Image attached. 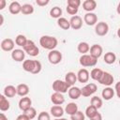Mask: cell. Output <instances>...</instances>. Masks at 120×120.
<instances>
[{"instance_id":"7c38bea8","label":"cell","mask_w":120,"mask_h":120,"mask_svg":"<svg viewBox=\"0 0 120 120\" xmlns=\"http://www.w3.org/2000/svg\"><path fill=\"white\" fill-rule=\"evenodd\" d=\"M25 52L21 49H14L11 52V58L16 62H22L24 61Z\"/></svg>"},{"instance_id":"74e56055","label":"cell","mask_w":120,"mask_h":120,"mask_svg":"<svg viewBox=\"0 0 120 120\" xmlns=\"http://www.w3.org/2000/svg\"><path fill=\"white\" fill-rule=\"evenodd\" d=\"M23 113H25V114L30 118V120L34 119V118L37 116V111H36V109H35L34 107L29 108V109H28L27 111H25Z\"/></svg>"},{"instance_id":"681fc988","label":"cell","mask_w":120,"mask_h":120,"mask_svg":"<svg viewBox=\"0 0 120 120\" xmlns=\"http://www.w3.org/2000/svg\"><path fill=\"white\" fill-rule=\"evenodd\" d=\"M116 11H117V13L120 15V2L118 3V5H117V8H116Z\"/></svg>"},{"instance_id":"d6986e66","label":"cell","mask_w":120,"mask_h":120,"mask_svg":"<svg viewBox=\"0 0 120 120\" xmlns=\"http://www.w3.org/2000/svg\"><path fill=\"white\" fill-rule=\"evenodd\" d=\"M82 8L87 12H92L97 8V2L95 0H85L82 2Z\"/></svg>"},{"instance_id":"9c48e42d","label":"cell","mask_w":120,"mask_h":120,"mask_svg":"<svg viewBox=\"0 0 120 120\" xmlns=\"http://www.w3.org/2000/svg\"><path fill=\"white\" fill-rule=\"evenodd\" d=\"M15 47V41L11 38H5L1 41V49L5 52H12Z\"/></svg>"},{"instance_id":"7dc6e473","label":"cell","mask_w":120,"mask_h":120,"mask_svg":"<svg viewBox=\"0 0 120 120\" xmlns=\"http://www.w3.org/2000/svg\"><path fill=\"white\" fill-rule=\"evenodd\" d=\"M6 4H7L6 0H0V10H2V9H4V8H5Z\"/></svg>"},{"instance_id":"ba28073f","label":"cell","mask_w":120,"mask_h":120,"mask_svg":"<svg viewBox=\"0 0 120 120\" xmlns=\"http://www.w3.org/2000/svg\"><path fill=\"white\" fill-rule=\"evenodd\" d=\"M113 82H114L113 76H112L110 72H106V71L103 72L102 77H101L100 80L98 81V82H99L100 84L105 85V86H110V85H112Z\"/></svg>"},{"instance_id":"4fadbf2b","label":"cell","mask_w":120,"mask_h":120,"mask_svg":"<svg viewBox=\"0 0 120 120\" xmlns=\"http://www.w3.org/2000/svg\"><path fill=\"white\" fill-rule=\"evenodd\" d=\"M32 107V100L30 98H28L27 96L26 97H23L20 100H19V108L20 110H22L23 112L25 111H27L29 108Z\"/></svg>"},{"instance_id":"d590c367","label":"cell","mask_w":120,"mask_h":120,"mask_svg":"<svg viewBox=\"0 0 120 120\" xmlns=\"http://www.w3.org/2000/svg\"><path fill=\"white\" fill-rule=\"evenodd\" d=\"M34 12V7L31 4H23L22 6V13L23 15H30Z\"/></svg>"},{"instance_id":"8d00e7d4","label":"cell","mask_w":120,"mask_h":120,"mask_svg":"<svg viewBox=\"0 0 120 120\" xmlns=\"http://www.w3.org/2000/svg\"><path fill=\"white\" fill-rule=\"evenodd\" d=\"M84 119H85V114L81 111H78L73 115H70V120H84Z\"/></svg>"},{"instance_id":"c3c4849f","label":"cell","mask_w":120,"mask_h":120,"mask_svg":"<svg viewBox=\"0 0 120 120\" xmlns=\"http://www.w3.org/2000/svg\"><path fill=\"white\" fill-rule=\"evenodd\" d=\"M0 120H8V117L5 115L4 112H1V113H0Z\"/></svg>"},{"instance_id":"d4e9b609","label":"cell","mask_w":120,"mask_h":120,"mask_svg":"<svg viewBox=\"0 0 120 120\" xmlns=\"http://www.w3.org/2000/svg\"><path fill=\"white\" fill-rule=\"evenodd\" d=\"M7 98H13L17 95V87L13 85H7L4 88V94Z\"/></svg>"},{"instance_id":"5b68a950","label":"cell","mask_w":120,"mask_h":120,"mask_svg":"<svg viewBox=\"0 0 120 120\" xmlns=\"http://www.w3.org/2000/svg\"><path fill=\"white\" fill-rule=\"evenodd\" d=\"M62 53L57 51V50H52L50 51V52L48 53V60L51 64L52 65H57L62 61Z\"/></svg>"},{"instance_id":"f546056e","label":"cell","mask_w":120,"mask_h":120,"mask_svg":"<svg viewBox=\"0 0 120 120\" xmlns=\"http://www.w3.org/2000/svg\"><path fill=\"white\" fill-rule=\"evenodd\" d=\"M57 24L60 28L64 29V30H68L70 28V22L68 20H67L64 17H61L59 19H57Z\"/></svg>"},{"instance_id":"f5cc1de1","label":"cell","mask_w":120,"mask_h":120,"mask_svg":"<svg viewBox=\"0 0 120 120\" xmlns=\"http://www.w3.org/2000/svg\"><path fill=\"white\" fill-rule=\"evenodd\" d=\"M53 120H68V119H66V118H55Z\"/></svg>"},{"instance_id":"f907efd6","label":"cell","mask_w":120,"mask_h":120,"mask_svg":"<svg viewBox=\"0 0 120 120\" xmlns=\"http://www.w3.org/2000/svg\"><path fill=\"white\" fill-rule=\"evenodd\" d=\"M0 19H1V21H0V25H2L3 22H4V18H3V15H2V14H0Z\"/></svg>"},{"instance_id":"6da1fadb","label":"cell","mask_w":120,"mask_h":120,"mask_svg":"<svg viewBox=\"0 0 120 120\" xmlns=\"http://www.w3.org/2000/svg\"><path fill=\"white\" fill-rule=\"evenodd\" d=\"M58 44V40L56 38L52 37V36H48V35H44L39 38V45L46 50H50L52 51L56 48Z\"/></svg>"},{"instance_id":"44dd1931","label":"cell","mask_w":120,"mask_h":120,"mask_svg":"<svg viewBox=\"0 0 120 120\" xmlns=\"http://www.w3.org/2000/svg\"><path fill=\"white\" fill-rule=\"evenodd\" d=\"M68 97L72 99H78L81 96H82V92H81V88L77 87V86H71L68 89Z\"/></svg>"},{"instance_id":"2e32d148","label":"cell","mask_w":120,"mask_h":120,"mask_svg":"<svg viewBox=\"0 0 120 120\" xmlns=\"http://www.w3.org/2000/svg\"><path fill=\"white\" fill-rule=\"evenodd\" d=\"M51 101L54 105H62L65 102V98H64L63 94L58 93V92H54L51 96Z\"/></svg>"},{"instance_id":"603a6c76","label":"cell","mask_w":120,"mask_h":120,"mask_svg":"<svg viewBox=\"0 0 120 120\" xmlns=\"http://www.w3.org/2000/svg\"><path fill=\"white\" fill-rule=\"evenodd\" d=\"M29 93V87L27 84L25 83H20L18 84L17 86V95L23 98V97H26Z\"/></svg>"},{"instance_id":"4dcf8cb0","label":"cell","mask_w":120,"mask_h":120,"mask_svg":"<svg viewBox=\"0 0 120 120\" xmlns=\"http://www.w3.org/2000/svg\"><path fill=\"white\" fill-rule=\"evenodd\" d=\"M103 59H104V62H105L106 64L112 65V64H113V63L115 62V60H116V55H115L113 52H108L105 53Z\"/></svg>"},{"instance_id":"f6af8a7d","label":"cell","mask_w":120,"mask_h":120,"mask_svg":"<svg viewBox=\"0 0 120 120\" xmlns=\"http://www.w3.org/2000/svg\"><path fill=\"white\" fill-rule=\"evenodd\" d=\"M17 120H30V118L25 114V113H22L20 115H18V117L16 118Z\"/></svg>"},{"instance_id":"bcb514c9","label":"cell","mask_w":120,"mask_h":120,"mask_svg":"<svg viewBox=\"0 0 120 120\" xmlns=\"http://www.w3.org/2000/svg\"><path fill=\"white\" fill-rule=\"evenodd\" d=\"M90 120H102V115H101V113H99L98 112L96 113V115L95 116H93Z\"/></svg>"},{"instance_id":"7402d4cb","label":"cell","mask_w":120,"mask_h":120,"mask_svg":"<svg viewBox=\"0 0 120 120\" xmlns=\"http://www.w3.org/2000/svg\"><path fill=\"white\" fill-rule=\"evenodd\" d=\"M78 81L77 79V74H75L72 71H69L66 74L65 76V82L69 85V86H73L75 84V82Z\"/></svg>"},{"instance_id":"cb8c5ba5","label":"cell","mask_w":120,"mask_h":120,"mask_svg":"<svg viewBox=\"0 0 120 120\" xmlns=\"http://www.w3.org/2000/svg\"><path fill=\"white\" fill-rule=\"evenodd\" d=\"M35 64H36V60H30V59L24 60L22 62V68L25 71L32 73L35 68Z\"/></svg>"},{"instance_id":"d6a6232c","label":"cell","mask_w":120,"mask_h":120,"mask_svg":"<svg viewBox=\"0 0 120 120\" xmlns=\"http://www.w3.org/2000/svg\"><path fill=\"white\" fill-rule=\"evenodd\" d=\"M27 38H26V37L24 36V35H18L16 38H15V44L16 45H18V46H20V47H24L25 46V44H26V42H27Z\"/></svg>"},{"instance_id":"8fae6325","label":"cell","mask_w":120,"mask_h":120,"mask_svg":"<svg viewBox=\"0 0 120 120\" xmlns=\"http://www.w3.org/2000/svg\"><path fill=\"white\" fill-rule=\"evenodd\" d=\"M89 78H90V73L86 68H81L77 73V79L79 82L85 83L89 81Z\"/></svg>"},{"instance_id":"52a82bcc","label":"cell","mask_w":120,"mask_h":120,"mask_svg":"<svg viewBox=\"0 0 120 120\" xmlns=\"http://www.w3.org/2000/svg\"><path fill=\"white\" fill-rule=\"evenodd\" d=\"M95 32L98 36H100V37H103L105 35L108 34L109 32V25L107 22H99L96 24L95 26Z\"/></svg>"},{"instance_id":"1f68e13d","label":"cell","mask_w":120,"mask_h":120,"mask_svg":"<svg viewBox=\"0 0 120 120\" xmlns=\"http://www.w3.org/2000/svg\"><path fill=\"white\" fill-rule=\"evenodd\" d=\"M61 15H62V9H61V8L55 6V7H53V8H51V10H50V16L52 18L59 19V18H61Z\"/></svg>"},{"instance_id":"f1b7e54d","label":"cell","mask_w":120,"mask_h":120,"mask_svg":"<svg viewBox=\"0 0 120 120\" xmlns=\"http://www.w3.org/2000/svg\"><path fill=\"white\" fill-rule=\"evenodd\" d=\"M77 50H78V52H79L80 53H82V54H86V53L90 51V46H89V44H88L87 42L82 41V42H80V43L78 44Z\"/></svg>"},{"instance_id":"5bb4252c","label":"cell","mask_w":120,"mask_h":120,"mask_svg":"<svg viewBox=\"0 0 120 120\" xmlns=\"http://www.w3.org/2000/svg\"><path fill=\"white\" fill-rule=\"evenodd\" d=\"M83 22L87 25H96L98 23V16L93 12H87L83 16Z\"/></svg>"},{"instance_id":"277c9868","label":"cell","mask_w":120,"mask_h":120,"mask_svg":"<svg viewBox=\"0 0 120 120\" xmlns=\"http://www.w3.org/2000/svg\"><path fill=\"white\" fill-rule=\"evenodd\" d=\"M71 86H69L65 81H62V80H55L52 82V89H53V91L61 93V94L68 92V89Z\"/></svg>"},{"instance_id":"ac0fdd59","label":"cell","mask_w":120,"mask_h":120,"mask_svg":"<svg viewBox=\"0 0 120 120\" xmlns=\"http://www.w3.org/2000/svg\"><path fill=\"white\" fill-rule=\"evenodd\" d=\"M8 10L11 14L13 15H17L20 12H22V5L18 2V1H13L9 4L8 6Z\"/></svg>"},{"instance_id":"11a10c76","label":"cell","mask_w":120,"mask_h":120,"mask_svg":"<svg viewBox=\"0 0 120 120\" xmlns=\"http://www.w3.org/2000/svg\"><path fill=\"white\" fill-rule=\"evenodd\" d=\"M15 120H17V119H15Z\"/></svg>"},{"instance_id":"816d5d0a","label":"cell","mask_w":120,"mask_h":120,"mask_svg":"<svg viewBox=\"0 0 120 120\" xmlns=\"http://www.w3.org/2000/svg\"><path fill=\"white\" fill-rule=\"evenodd\" d=\"M117 36H118V38H120V28H118V30H117Z\"/></svg>"},{"instance_id":"30bf717a","label":"cell","mask_w":120,"mask_h":120,"mask_svg":"<svg viewBox=\"0 0 120 120\" xmlns=\"http://www.w3.org/2000/svg\"><path fill=\"white\" fill-rule=\"evenodd\" d=\"M69 22H70V28L74 30H79L82 26V19L79 15L72 16L69 20Z\"/></svg>"},{"instance_id":"836d02e7","label":"cell","mask_w":120,"mask_h":120,"mask_svg":"<svg viewBox=\"0 0 120 120\" xmlns=\"http://www.w3.org/2000/svg\"><path fill=\"white\" fill-rule=\"evenodd\" d=\"M102 99L98 97V96H94L91 98V100H90V104L94 107H96L97 109H100L102 107Z\"/></svg>"},{"instance_id":"ab89813d","label":"cell","mask_w":120,"mask_h":120,"mask_svg":"<svg viewBox=\"0 0 120 120\" xmlns=\"http://www.w3.org/2000/svg\"><path fill=\"white\" fill-rule=\"evenodd\" d=\"M41 68H42V65H41V63H40L39 61L36 60L35 68H34V70H33L32 74H38V73H39V72L41 71Z\"/></svg>"},{"instance_id":"3957f363","label":"cell","mask_w":120,"mask_h":120,"mask_svg":"<svg viewBox=\"0 0 120 120\" xmlns=\"http://www.w3.org/2000/svg\"><path fill=\"white\" fill-rule=\"evenodd\" d=\"M79 62L81 64V66L84 67V68H87V67H95L98 63V59L93 57L92 55L90 54H82L80 59H79Z\"/></svg>"},{"instance_id":"9a60e30c","label":"cell","mask_w":120,"mask_h":120,"mask_svg":"<svg viewBox=\"0 0 120 120\" xmlns=\"http://www.w3.org/2000/svg\"><path fill=\"white\" fill-rule=\"evenodd\" d=\"M90 55H92L95 58H99L103 52V49L99 44H94L90 47Z\"/></svg>"},{"instance_id":"f35d334b","label":"cell","mask_w":120,"mask_h":120,"mask_svg":"<svg viewBox=\"0 0 120 120\" xmlns=\"http://www.w3.org/2000/svg\"><path fill=\"white\" fill-rule=\"evenodd\" d=\"M38 120H51V115L47 112H41L38 115Z\"/></svg>"},{"instance_id":"83f0119b","label":"cell","mask_w":120,"mask_h":120,"mask_svg":"<svg viewBox=\"0 0 120 120\" xmlns=\"http://www.w3.org/2000/svg\"><path fill=\"white\" fill-rule=\"evenodd\" d=\"M103 70L102 69H100V68H93L92 70H91V72H90V77L94 80V81H99L100 80V78L102 77V75H103Z\"/></svg>"},{"instance_id":"ffe728a7","label":"cell","mask_w":120,"mask_h":120,"mask_svg":"<svg viewBox=\"0 0 120 120\" xmlns=\"http://www.w3.org/2000/svg\"><path fill=\"white\" fill-rule=\"evenodd\" d=\"M114 93H115L114 89H112V88L110 87V86H107V87H105V88L102 90L101 96H102L103 99H105V100H110V99H112V98H113Z\"/></svg>"},{"instance_id":"7bdbcfd3","label":"cell","mask_w":120,"mask_h":120,"mask_svg":"<svg viewBox=\"0 0 120 120\" xmlns=\"http://www.w3.org/2000/svg\"><path fill=\"white\" fill-rule=\"evenodd\" d=\"M36 3L39 7H45V6H47L50 3V1L49 0H37Z\"/></svg>"},{"instance_id":"e0dca14e","label":"cell","mask_w":120,"mask_h":120,"mask_svg":"<svg viewBox=\"0 0 120 120\" xmlns=\"http://www.w3.org/2000/svg\"><path fill=\"white\" fill-rule=\"evenodd\" d=\"M50 112H51V114L53 117H55V118H61L63 116V114H64L65 110L61 107V105H53L51 108Z\"/></svg>"},{"instance_id":"4316f807","label":"cell","mask_w":120,"mask_h":120,"mask_svg":"<svg viewBox=\"0 0 120 120\" xmlns=\"http://www.w3.org/2000/svg\"><path fill=\"white\" fill-rule=\"evenodd\" d=\"M78 105L75 102H69L68 103V105L65 108V112L66 113L69 114V115H73L74 113H76L78 112Z\"/></svg>"},{"instance_id":"8992f818","label":"cell","mask_w":120,"mask_h":120,"mask_svg":"<svg viewBox=\"0 0 120 120\" xmlns=\"http://www.w3.org/2000/svg\"><path fill=\"white\" fill-rule=\"evenodd\" d=\"M97 89H98V87H97V84L96 83H94V82L87 83L82 88H81L82 96V97H90V96H92L93 94L96 93Z\"/></svg>"},{"instance_id":"ee69618b","label":"cell","mask_w":120,"mask_h":120,"mask_svg":"<svg viewBox=\"0 0 120 120\" xmlns=\"http://www.w3.org/2000/svg\"><path fill=\"white\" fill-rule=\"evenodd\" d=\"M114 91H115V94L118 97V98H120V82H118L115 83V85H114Z\"/></svg>"},{"instance_id":"b9f144b4","label":"cell","mask_w":120,"mask_h":120,"mask_svg":"<svg viewBox=\"0 0 120 120\" xmlns=\"http://www.w3.org/2000/svg\"><path fill=\"white\" fill-rule=\"evenodd\" d=\"M79 8H73V7H70V6H68L67 5V12L69 14V15H72V16H75L78 12Z\"/></svg>"},{"instance_id":"db71d44e","label":"cell","mask_w":120,"mask_h":120,"mask_svg":"<svg viewBox=\"0 0 120 120\" xmlns=\"http://www.w3.org/2000/svg\"><path fill=\"white\" fill-rule=\"evenodd\" d=\"M119 65H120V60H119Z\"/></svg>"},{"instance_id":"60d3db41","label":"cell","mask_w":120,"mask_h":120,"mask_svg":"<svg viewBox=\"0 0 120 120\" xmlns=\"http://www.w3.org/2000/svg\"><path fill=\"white\" fill-rule=\"evenodd\" d=\"M80 5H81V1L80 0H68V6L79 8Z\"/></svg>"},{"instance_id":"7a4b0ae2","label":"cell","mask_w":120,"mask_h":120,"mask_svg":"<svg viewBox=\"0 0 120 120\" xmlns=\"http://www.w3.org/2000/svg\"><path fill=\"white\" fill-rule=\"evenodd\" d=\"M22 50L27 54H29L30 56H34V57L37 56V55H38V53H39V49L38 48V46L36 45V43L33 40H31V39H28L27 40V42H26L25 46L22 48Z\"/></svg>"},{"instance_id":"484cf974","label":"cell","mask_w":120,"mask_h":120,"mask_svg":"<svg viewBox=\"0 0 120 120\" xmlns=\"http://www.w3.org/2000/svg\"><path fill=\"white\" fill-rule=\"evenodd\" d=\"M10 103L8 100L7 97L5 95H0V110L2 112H6L9 109Z\"/></svg>"},{"instance_id":"e575fe53","label":"cell","mask_w":120,"mask_h":120,"mask_svg":"<svg viewBox=\"0 0 120 120\" xmlns=\"http://www.w3.org/2000/svg\"><path fill=\"white\" fill-rule=\"evenodd\" d=\"M97 112H98V109H97L96 107L92 106V105H89V106L85 109V112H84V114H85L86 117H88L89 119H91L93 116L96 115Z\"/></svg>"}]
</instances>
